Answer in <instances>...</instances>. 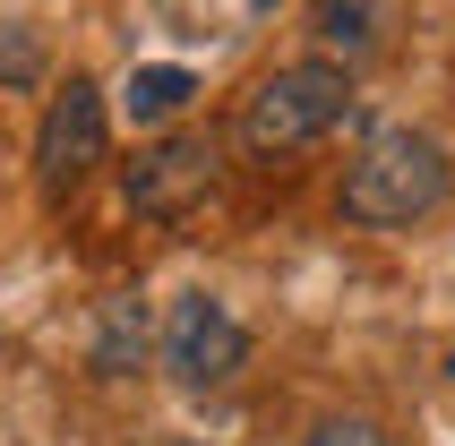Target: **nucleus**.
<instances>
[{
  "mask_svg": "<svg viewBox=\"0 0 455 446\" xmlns=\"http://www.w3.org/2000/svg\"><path fill=\"white\" fill-rule=\"evenodd\" d=\"M447 147H438L430 129H370L361 138V155L344 163V189H335V206H344V223H370V232H404V223H421L438 198H447Z\"/></svg>",
  "mask_w": 455,
  "mask_h": 446,
  "instance_id": "1",
  "label": "nucleus"
},
{
  "mask_svg": "<svg viewBox=\"0 0 455 446\" xmlns=\"http://www.w3.org/2000/svg\"><path fill=\"white\" fill-rule=\"evenodd\" d=\"M344 112H353V77L335 69V60H292V69L250 86V103H241V147L250 155H292L309 138H327Z\"/></svg>",
  "mask_w": 455,
  "mask_h": 446,
  "instance_id": "2",
  "label": "nucleus"
},
{
  "mask_svg": "<svg viewBox=\"0 0 455 446\" xmlns=\"http://www.w3.org/2000/svg\"><path fill=\"white\" fill-rule=\"evenodd\" d=\"M103 129H112V112H103L95 77H69V86L44 103V129H35V189H44L52 206L86 189V172L103 163Z\"/></svg>",
  "mask_w": 455,
  "mask_h": 446,
  "instance_id": "3",
  "label": "nucleus"
},
{
  "mask_svg": "<svg viewBox=\"0 0 455 446\" xmlns=\"http://www.w3.org/2000/svg\"><path fill=\"white\" fill-rule=\"evenodd\" d=\"M250 361V335H241V318H232L224 300H206V292H180L172 300V318H164V370L180 378V386H224L232 370Z\"/></svg>",
  "mask_w": 455,
  "mask_h": 446,
  "instance_id": "4",
  "label": "nucleus"
},
{
  "mask_svg": "<svg viewBox=\"0 0 455 446\" xmlns=\"http://www.w3.org/2000/svg\"><path fill=\"white\" fill-rule=\"evenodd\" d=\"M129 206L155 223H180L189 206L215 189V138H155V147L129 155V172H121Z\"/></svg>",
  "mask_w": 455,
  "mask_h": 446,
  "instance_id": "5",
  "label": "nucleus"
},
{
  "mask_svg": "<svg viewBox=\"0 0 455 446\" xmlns=\"http://www.w3.org/2000/svg\"><path fill=\"white\" fill-rule=\"evenodd\" d=\"M147 361V309H138V292H112L95 309V370L103 378H129Z\"/></svg>",
  "mask_w": 455,
  "mask_h": 446,
  "instance_id": "6",
  "label": "nucleus"
},
{
  "mask_svg": "<svg viewBox=\"0 0 455 446\" xmlns=\"http://www.w3.org/2000/svg\"><path fill=\"white\" fill-rule=\"evenodd\" d=\"M189 95H198V77H189V69H172V60H155V69H129L121 112H129V121H172Z\"/></svg>",
  "mask_w": 455,
  "mask_h": 446,
  "instance_id": "7",
  "label": "nucleus"
},
{
  "mask_svg": "<svg viewBox=\"0 0 455 446\" xmlns=\"http://www.w3.org/2000/svg\"><path fill=\"white\" fill-rule=\"evenodd\" d=\"M318 44L327 52H370V0H318Z\"/></svg>",
  "mask_w": 455,
  "mask_h": 446,
  "instance_id": "8",
  "label": "nucleus"
},
{
  "mask_svg": "<svg viewBox=\"0 0 455 446\" xmlns=\"http://www.w3.org/2000/svg\"><path fill=\"white\" fill-rule=\"evenodd\" d=\"M301 446H387V429H379V421H361V412H335V421H318Z\"/></svg>",
  "mask_w": 455,
  "mask_h": 446,
  "instance_id": "9",
  "label": "nucleus"
},
{
  "mask_svg": "<svg viewBox=\"0 0 455 446\" xmlns=\"http://www.w3.org/2000/svg\"><path fill=\"white\" fill-rule=\"evenodd\" d=\"M0 77H9V86H26V77H35V44H26L18 26L0 35Z\"/></svg>",
  "mask_w": 455,
  "mask_h": 446,
  "instance_id": "10",
  "label": "nucleus"
},
{
  "mask_svg": "<svg viewBox=\"0 0 455 446\" xmlns=\"http://www.w3.org/2000/svg\"><path fill=\"white\" fill-rule=\"evenodd\" d=\"M164 446H198V438H164Z\"/></svg>",
  "mask_w": 455,
  "mask_h": 446,
  "instance_id": "11",
  "label": "nucleus"
}]
</instances>
